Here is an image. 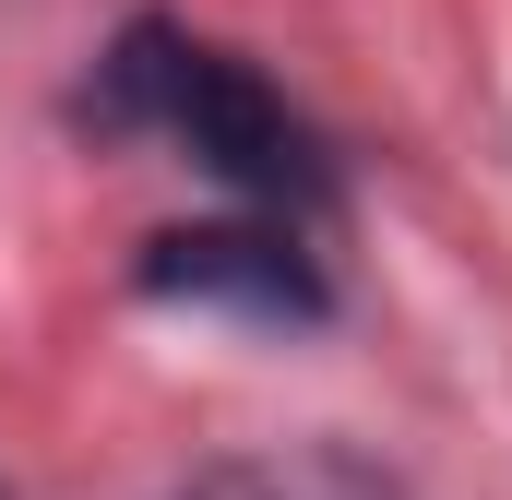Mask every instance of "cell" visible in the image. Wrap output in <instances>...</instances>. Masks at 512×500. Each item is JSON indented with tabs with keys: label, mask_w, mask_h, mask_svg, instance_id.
Segmentation results:
<instances>
[{
	"label": "cell",
	"mask_w": 512,
	"mask_h": 500,
	"mask_svg": "<svg viewBox=\"0 0 512 500\" xmlns=\"http://www.w3.org/2000/svg\"><path fill=\"white\" fill-rule=\"evenodd\" d=\"M84 120L96 131H155V143H179L191 167H215L227 191H251L274 215H298V227L334 203L322 131L298 120L251 60H227V48H203L179 24H131L96 60V84H84Z\"/></svg>",
	"instance_id": "1"
},
{
	"label": "cell",
	"mask_w": 512,
	"mask_h": 500,
	"mask_svg": "<svg viewBox=\"0 0 512 500\" xmlns=\"http://www.w3.org/2000/svg\"><path fill=\"white\" fill-rule=\"evenodd\" d=\"M131 286L179 298V310H239V322H322L334 310L322 262L298 250V215H274V227H239V215L227 227H167V239H143Z\"/></svg>",
	"instance_id": "2"
},
{
	"label": "cell",
	"mask_w": 512,
	"mask_h": 500,
	"mask_svg": "<svg viewBox=\"0 0 512 500\" xmlns=\"http://www.w3.org/2000/svg\"><path fill=\"white\" fill-rule=\"evenodd\" d=\"M179 500H405L370 453H334V441H274V453H227L203 465Z\"/></svg>",
	"instance_id": "3"
}]
</instances>
